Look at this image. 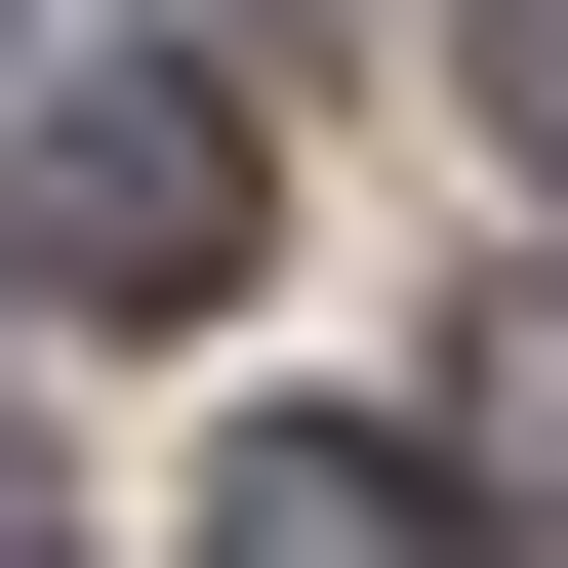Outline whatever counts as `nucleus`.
<instances>
[{
    "label": "nucleus",
    "instance_id": "obj_1",
    "mask_svg": "<svg viewBox=\"0 0 568 568\" xmlns=\"http://www.w3.org/2000/svg\"><path fill=\"white\" fill-rule=\"evenodd\" d=\"M0 244L82 284V325H203V284H244V82H41Z\"/></svg>",
    "mask_w": 568,
    "mask_h": 568
},
{
    "label": "nucleus",
    "instance_id": "obj_2",
    "mask_svg": "<svg viewBox=\"0 0 568 568\" xmlns=\"http://www.w3.org/2000/svg\"><path fill=\"white\" fill-rule=\"evenodd\" d=\"M203 568H487V487L366 447V406H244V447H203Z\"/></svg>",
    "mask_w": 568,
    "mask_h": 568
},
{
    "label": "nucleus",
    "instance_id": "obj_3",
    "mask_svg": "<svg viewBox=\"0 0 568 568\" xmlns=\"http://www.w3.org/2000/svg\"><path fill=\"white\" fill-rule=\"evenodd\" d=\"M447 82H487V163H568V0H447Z\"/></svg>",
    "mask_w": 568,
    "mask_h": 568
},
{
    "label": "nucleus",
    "instance_id": "obj_4",
    "mask_svg": "<svg viewBox=\"0 0 568 568\" xmlns=\"http://www.w3.org/2000/svg\"><path fill=\"white\" fill-rule=\"evenodd\" d=\"M0 568H82V528H41V447H0Z\"/></svg>",
    "mask_w": 568,
    "mask_h": 568
}]
</instances>
